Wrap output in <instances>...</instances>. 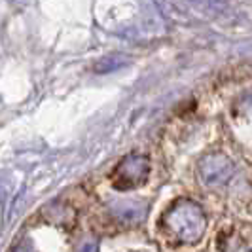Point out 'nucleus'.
<instances>
[{
    "label": "nucleus",
    "mask_w": 252,
    "mask_h": 252,
    "mask_svg": "<svg viewBox=\"0 0 252 252\" xmlns=\"http://www.w3.org/2000/svg\"><path fill=\"white\" fill-rule=\"evenodd\" d=\"M207 226L203 211L191 201H178L165 213V227L169 235L180 243H195L201 239Z\"/></svg>",
    "instance_id": "f257e3e1"
},
{
    "label": "nucleus",
    "mask_w": 252,
    "mask_h": 252,
    "mask_svg": "<svg viewBox=\"0 0 252 252\" xmlns=\"http://www.w3.org/2000/svg\"><path fill=\"white\" fill-rule=\"evenodd\" d=\"M150 173V163L146 158L140 156H127L122 163L114 169L112 184L118 189H131L144 184Z\"/></svg>",
    "instance_id": "f03ea898"
},
{
    "label": "nucleus",
    "mask_w": 252,
    "mask_h": 252,
    "mask_svg": "<svg viewBox=\"0 0 252 252\" xmlns=\"http://www.w3.org/2000/svg\"><path fill=\"white\" fill-rule=\"evenodd\" d=\"M231 175H233L231 161L224 156H209L199 163V177L211 188L224 186Z\"/></svg>",
    "instance_id": "7ed1b4c3"
},
{
    "label": "nucleus",
    "mask_w": 252,
    "mask_h": 252,
    "mask_svg": "<svg viewBox=\"0 0 252 252\" xmlns=\"http://www.w3.org/2000/svg\"><path fill=\"white\" fill-rule=\"evenodd\" d=\"M144 205L135 201H122L112 207V213L120 220H140L144 216Z\"/></svg>",
    "instance_id": "20e7f679"
},
{
    "label": "nucleus",
    "mask_w": 252,
    "mask_h": 252,
    "mask_svg": "<svg viewBox=\"0 0 252 252\" xmlns=\"http://www.w3.org/2000/svg\"><path fill=\"white\" fill-rule=\"evenodd\" d=\"M17 252H34V251H31V249H19Z\"/></svg>",
    "instance_id": "39448f33"
}]
</instances>
